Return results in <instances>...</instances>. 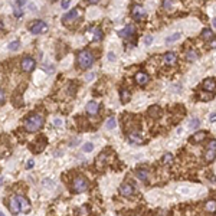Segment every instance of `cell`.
I'll list each match as a JSON object with an SVG mask.
<instances>
[{
  "label": "cell",
  "instance_id": "5",
  "mask_svg": "<svg viewBox=\"0 0 216 216\" xmlns=\"http://www.w3.org/2000/svg\"><path fill=\"white\" fill-rule=\"evenodd\" d=\"M29 29H30L32 33L39 35V33H43L48 30V25H46L45 22H42V20H33L32 23L29 25Z\"/></svg>",
  "mask_w": 216,
  "mask_h": 216
},
{
  "label": "cell",
  "instance_id": "14",
  "mask_svg": "<svg viewBox=\"0 0 216 216\" xmlns=\"http://www.w3.org/2000/svg\"><path fill=\"white\" fill-rule=\"evenodd\" d=\"M99 111V105L95 102V101H89L88 104H86V112L88 114H97V112Z\"/></svg>",
  "mask_w": 216,
  "mask_h": 216
},
{
  "label": "cell",
  "instance_id": "23",
  "mask_svg": "<svg viewBox=\"0 0 216 216\" xmlns=\"http://www.w3.org/2000/svg\"><path fill=\"white\" fill-rule=\"evenodd\" d=\"M158 114H160V108H158L157 105H153L150 110H149V115H150V117H157Z\"/></svg>",
  "mask_w": 216,
  "mask_h": 216
},
{
  "label": "cell",
  "instance_id": "18",
  "mask_svg": "<svg viewBox=\"0 0 216 216\" xmlns=\"http://www.w3.org/2000/svg\"><path fill=\"white\" fill-rule=\"evenodd\" d=\"M128 138H130V143H134V144H141V143H143V137H141L140 134H137V133H133V134H130V136H128Z\"/></svg>",
  "mask_w": 216,
  "mask_h": 216
},
{
  "label": "cell",
  "instance_id": "4",
  "mask_svg": "<svg viewBox=\"0 0 216 216\" xmlns=\"http://www.w3.org/2000/svg\"><path fill=\"white\" fill-rule=\"evenodd\" d=\"M216 158V140H212L208 147H206V151H205V161L206 163H210Z\"/></svg>",
  "mask_w": 216,
  "mask_h": 216
},
{
  "label": "cell",
  "instance_id": "45",
  "mask_svg": "<svg viewBox=\"0 0 216 216\" xmlns=\"http://www.w3.org/2000/svg\"><path fill=\"white\" fill-rule=\"evenodd\" d=\"M78 144H79V140H78V138H75V140L71 143V146H78Z\"/></svg>",
  "mask_w": 216,
  "mask_h": 216
},
{
  "label": "cell",
  "instance_id": "43",
  "mask_svg": "<svg viewBox=\"0 0 216 216\" xmlns=\"http://www.w3.org/2000/svg\"><path fill=\"white\" fill-rule=\"evenodd\" d=\"M108 59H110V61H115V55H114L112 52H110L108 53Z\"/></svg>",
  "mask_w": 216,
  "mask_h": 216
},
{
  "label": "cell",
  "instance_id": "7",
  "mask_svg": "<svg viewBox=\"0 0 216 216\" xmlns=\"http://www.w3.org/2000/svg\"><path fill=\"white\" fill-rule=\"evenodd\" d=\"M131 14H133V19L141 20L146 17V10H144L140 5H134V6H133V10H131Z\"/></svg>",
  "mask_w": 216,
  "mask_h": 216
},
{
  "label": "cell",
  "instance_id": "17",
  "mask_svg": "<svg viewBox=\"0 0 216 216\" xmlns=\"http://www.w3.org/2000/svg\"><path fill=\"white\" fill-rule=\"evenodd\" d=\"M17 200H19V203H20V206H22V210H23V212H29V210H30V205H29V202H27L23 196H17Z\"/></svg>",
  "mask_w": 216,
  "mask_h": 216
},
{
  "label": "cell",
  "instance_id": "26",
  "mask_svg": "<svg viewBox=\"0 0 216 216\" xmlns=\"http://www.w3.org/2000/svg\"><path fill=\"white\" fill-rule=\"evenodd\" d=\"M13 13L16 17H20V16L23 14L22 13V6H20V5H16V3L13 5Z\"/></svg>",
  "mask_w": 216,
  "mask_h": 216
},
{
  "label": "cell",
  "instance_id": "3",
  "mask_svg": "<svg viewBox=\"0 0 216 216\" xmlns=\"http://www.w3.org/2000/svg\"><path fill=\"white\" fill-rule=\"evenodd\" d=\"M86 189H88V180H86L85 177H82V176L75 177V180H74V183H72V190H74L75 193H82V192H85Z\"/></svg>",
  "mask_w": 216,
  "mask_h": 216
},
{
  "label": "cell",
  "instance_id": "47",
  "mask_svg": "<svg viewBox=\"0 0 216 216\" xmlns=\"http://www.w3.org/2000/svg\"><path fill=\"white\" fill-rule=\"evenodd\" d=\"M210 46H212V48H216V40H212V43H210Z\"/></svg>",
  "mask_w": 216,
  "mask_h": 216
},
{
  "label": "cell",
  "instance_id": "22",
  "mask_svg": "<svg viewBox=\"0 0 216 216\" xmlns=\"http://www.w3.org/2000/svg\"><path fill=\"white\" fill-rule=\"evenodd\" d=\"M202 38L205 40H209L213 38V33H212V30L210 29H203L202 30Z\"/></svg>",
  "mask_w": 216,
  "mask_h": 216
},
{
  "label": "cell",
  "instance_id": "9",
  "mask_svg": "<svg viewBox=\"0 0 216 216\" xmlns=\"http://www.w3.org/2000/svg\"><path fill=\"white\" fill-rule=\"evenodd\" d=\"M9 208H10V210H12V213L13 215H17L20 212V203H19V200H17V196H13V197H10V200H9Z\"/></svg>",
  "mask_w": 216,
  "mask_h": 216
},
{
  "label": "cell",
  "instance_id": "27",
  "mask_svg": "<svg viewBox=\"0 0 216 216\" xmlns=\"http://www.w3.org/2000/svg\"><path fill=\"white\" fill-rule=\"evenodd\" d=\"M7 48H9L10 51H17V49L20 48V42L19 40H13V42H10V43H9Z\"/></svg>",
  "mask_w": 216,
  "mask_h": 216
},
{
  "label": "cell",
  "instance_id": "30",
  "mask_svg": "<svg viewBox=\"0 0 216 216\" xmlns=\"http://www.w3.org/2000/svg\"><path fill=\"white\" fill-rule=\"evenodd\" d=\"M105 158H107V153H102V154H101V156L97 158V167H99V169L102 167V164H104V160H105Z\"/></svg>",
  "mask_w": 216,
  "mask_h": 216
},
{
  "label": "cell",
  "instance_id": "2",
  "mask_svg": "<svg viewBox=\"0 0 216 216\" xmlns=\"http://www.w3.org/2000/svg\"><path fill=\"white\" fill-rule=\"evenodd\" d=\"M92 64H94V56H92V53L89 51H81L78 53V65L82 69L91 68Z\"/></svg>",
  "mask_w": 216,
  "mask_h": 216
},
{
  "label": "cell",
  "instance_id": "11",
  "mask_svg": "<svg viewBox=\"0 0 216 216\" xmlns=\"http://www.w3.org/2000/svg\"><path fill=\"white\" fill-rule=\"evenodd\" d=\"M120 193L125 197H130L133 196V193H134V187H133V184L130 183H124L121 184V187H120Z\"/></svg>",
  "mask_w": 216,
  "mask_h": 216
},
{
  "label": "cell",
  "instance_id": "49",
  "mask_svg": "<svg viewBox=\"0 0 216 216\" xmlns=\"http://www.w3.org/2000/svg\"><path fill=\"white\" fill-rule=\"evenodd\" d=\"M0 216H5V213H3V212H2V213H0Z\"/></svg>",
  "mask_w": 216,
  "mask_h": 216
},
{
  "label": "cell",
  "instance_id": "21",
  "mask_svg": "<svg viewBox=\"0 0 216 216\" xmlns=\"http://www.w3.org/2000/svg\"><path fill=\"white\" fill-rule=\"evenodd\" d=\"M120 94H121V101H123V102H128V101H130V91H128V89H121V91H120Z\"/></svg>",
  "mask_w": 216,
  "mask_h": 216
},
{
  "label": "cell",
  "instance_id": "13",
  "mask_svg": "<svg viewBox=\"0 0 216 216\" xmlns=\"http://www.w3.org/2000/svg\"><path fill=\"white\" fill-rule=\"evenodd\" d=\"M203 88L206 89V91H216V82L215 79L212 78H208L203 81Z\"/></svg>",
  "mask_w": 216,
  "mask_h": 216
},
{
  "label": "cell",
  "instance_id": "8",
  "mask_svg": "<svg viewBox=\"0 0 216 216\" xmlns=\"http://www.w3.org/2000/svg\"><path fill=\"white\" fill-rule=\"evenodd\" d=\"M33 68H35V59L30 58V56H25V58L22 59V69L25 72H30L33 71Z\"/></svg>",
  "mask_w": 216,
  "mask_h": 216
},
{
  "label": "cell",
  "instance_id": "28",
  "mask_svg": "<svg viewBox=\"0 0 216 216\" xmlns=\"http://www.w3.org/2000/svg\"><path fill=\"white\" fill-rule=\"evenodd\" d=\"M186 56H187L189 61H196V59L199 58V55H197L196 51H189V52L186 53Z\"/></svg>",
  "mask_w": 216,
  "mask_h": 216
},
{
  "label": "cell",
  "instance_id": "25",
  "mask_svg": "<svg viewBox=\"0 0 216 216\" xmlns=\"http://www.w3.org/2000/svg\"><path fill=\"white\" fill-rule=\"evenodd\" d=\"M206 209L209 210V212H215L216 210V202L215 200H208V202H206Z\"/></svg>",
  "mask_w": 216,
  "mask_h": 216
},
{
  "label": "cell",
  "instance_id": "16",
  "mask_svg": "<svg viewBox=\"0 0 216 216\" xmlns=\"http://www.w3.org/2000/svg\"><path fill=\"white\" fill-rule=\"evenodd\" d=\"M163 59H164V62L167 64V65H171V64H174L176 62V59H177V56L174 55L173 52H167L166 55L163 56Z\"/></svg>",
  "mask_w": 216,
  "mask_h": 216
},
{
  "label": "cell",
  "instance_id": "46",
  "mask_svg": "<svg viewBox=\"0 0 216 216\" xmlns=\"http://www.w3.org/2000/svg\"><path fill=\"white\" fill-rule=\"evenodd\" d=\"M92 78H94V74H89V75H86V79H88V81H91Z\"/></svg>",
  "mask_w": 216,
  "mask_h": 216
},
{
  "label": "cell",
  "instance_id": "44",
  "mask_svg": "<svg viewBox=\"0 0 216 216\" xmlns=\"http://www.w3.org/2000/svg\"><path fill=\"white\" fill-rule=\"evenodd\" d=\"M43 183H45V184H49L48 187H53V182H51V180H43Z\"/></svg>",
  "mask_w": 216,
  "mask_h": 216
},
{
  "label": "cell",
  "instance_id": "31",
  "mask_svg": "<svg viewBox=\"0 0 216 216\" xmlns=\"http://www.w3.org/2000/svg\"><path fill=\"white\" fill-rule=\"evenodd\" d=\"M102 36H104V35H102V30H101V29H95V30H94V40H101Z\"/></svg>",
  "mask_w": 216,
  "mask_h": 216
},
{
  "label": "cell",
  "instance_id": "40",
  "mask_svg": "<svg viewBox=\"0 0 216 216\" xmlns=\"http://www.w3.org/2000/svg\"><path fill=\"white\" fill-rule=\"evenodd\" d=\"M61 6H62V9H68L69 7V2H62Z\"/></svg>",
  "mask_w": 216,
  "mask_h": 216
},
{
  "label": "cell",
  "instance_id": "6",
  "mask_svg": "<svg viewBox=\"0 0 216 216\" xmlns=\"http://www.w3.org/2000/svg\"><path fill=\"white\" fill-rule=\"evenodd\" d=\"M81 17V10L79 9H74V10H71L69 13H66L64 17H62V22L64 23H72V22H75L77 19H79Z\"/></svg>",
  "mask_w": 216,
  "mask_h": 216
},
{
  "label": "cell",
  "instance_id": "19",
  "mask_svg": "<svg viewBox=\"0 0 216 216\" xmlns=\"http://www.w3.org/2000/svg\"><path fill=\"white\" fill-rule=\"evenodd\" d=\"M205 137H206V133H205V131H197L196 134H193L192 140H193L195 143H200V141H202Z\"/></svg>",
  "mask_w": 216,
  "mask_h": 216
},
{
  "label": "cell",
  "instance_id": "42",
  "mask_svg": "<svg viewBox=\"0 0 216 216\" xmlns=\"http://www.w3.org/2000/svg\"><path fill=\"white\" fill-rule=\"evenodd\" d=\"M33 167V160H29L26 163V169H32Z\"/></svg>",
  "mask_w": 216,
  "mask_h": 216
},
{
  "label": "cell",
  "instance_id": "15",
  "mask_svg": "<svg viewBox=\"0 0 216 216\" xmlns=\"http://www.w3.org/2000/svg\"><path fill=\"white\" fill-rule=\"evenodd\" d=\"M136 82L140 84V85H146V84L149 82V75L144 74V72H137V75H136Z\"/></svg>",
  "mask_w": 216,
  "mask_h": 216
},
{
  "label": "cell",
  "instance_id": "39",
  "mask_svg": "<svg viewBox=\"0 0 216 216\" xmlns=\"http://www.w3.org/2000/svg\"><path fill=\"white\" fill-rule=\"evenodd\" d=\"M209 120L212 121V123H213V121H216V112H212V114H210V115H209Z\"/></svg>",
  "mask_w": 216,
  "mask_h": 216
},
{
  "label": "cell",
  "instance_id": "48",
  "mask_svg": "<svg viewBox=\"0 0 216 216\" xmlns=\"http://www.w3.org/2000/svg\"><path fill=\"white\" fill-rule=\"evenodd\" d=\"M213 26H215V29H216V17L213 19Z\"/></svg>",
  "mask_w": 216,
  "mask_h": 216
},
{
  "label": "cell",
  "instance_id": "20",
  "mask_svg": "<svg viewBox=\"0 0 216 216\" xmlns=\"http://www.w3.org/2000/svg\"><path fill=\"white\" fill-rule=\"evenodd\" d=\"M137 177L140 180H143V182H147V179H149V171L144 170V169H140L137 170Z\"/></svg>",
  "mask_w": 216,
  "mask_h": 216
},
{
  "label": "cell",
  "instance_id": "36",
  "mask_svg": "<svg viewBox=\"0 0 216 216\" xmlns=\"http://www.w3.org/2000/svg\"><path fill=\"white\" fill-rule=\"evenodd\" d=\"M5 101H6V94H5V89L0 91V104L5 105Z\"/></svg>",
  "mask_w": 216,
  "mask_h": 216
},
{
  "label": "cell",
  "instance_id": "12",
  "mask_svg": "<svg viewBox=\"0 0 216 216\" xmlns=\"http://www.w3.org/2000/svg\"><path fill=\"white\" fill-rule=\"evenodd\" d=\"M134 32H136L134 26H133V25H127L123 30H120V32H118V35H120L121 38H130V36L134 35Z\"/></svg>",
  "mask_w": 216,
  "mask_h": 216
},
{
  "label": "cell",
  "instance_id": "38",
  "mask_svg": "<svg viewBox=\"0 0 216 216\" xmlns=\"http://www.w3.org/2000/svg\"><path fill=\"white\" fill-rule=\"evenodd\" d=\"M151 42H153V36H146V39H144V43H146V45H150Z\"/></svg>",
  "mask_w": 216,
  "mask_h": 216
},
{
  "label": "cell",
  "instance_id": "1",
  "mask_svg": "<svg viewBox=\"0 0 216 216\" xmlns=\"http://www.w3.org/2000/svg\"><path fill=\"white\" fill-rule=\"evenodd\" d=\"M43 115L42 114H30V115H27L26 120H25V128L27 131H38L43 125Z\"/></svg>",
  "mask_w": 216,
  "mask_h": 216
},
{
  "label": "cell",
  "instance_id": "10",
  "mask_svg": "<svg viewBox=\"0 0 216 216\" xmlns=\"http://www.w3.org/2000/svg\"><path fill=\"white\" fill-rule=\"evenodd\" d=\"M45 146H46V140H45V137H38V138H36V143L32 144V150H33V153H40V151L45 149Z\"/></svg>",
  "mask_w": 216,
  "mask_h": 216
},
{
  "label": "cell",
  "instance_id": "32",
  "mask_svg": "<svg viewBox=\"0 0 216 216\" xmlns=\"http://www.w3.org/2000/svg\"><path fill=\"white\" fill-rule=\"evenodd\" d=\"M92 150H94V144L92 143H85L82 146V151H85V153H89Z\"/></svg>",
  "mask_w": 216,
  "mask_h": 216
},
{
  "label": "cell",
  "instance_id": "41",
  "mask_svg": "<svg viewBox=\"0 0 216 216\" xmlns=\"http://www.w3.org/2000/svg\"><path fill=\"white\" fill-rule=\"evenodd\" d=\"M163 7H164V9H170V7H171V3H170V2H164V3H163Z\"/></svg>",
  "mask_w": 216,
  "mask_h": 216
},
{
  "label": "cell",
  "instance_id": "24",
  "mask_svg": "<svg viewBox=\"0 0 216 216\" xmlns=\"http://www.w3.org/2000/svg\"><path fill=\"white\" fill-rule=\"evenodd\" d=\"M107 128H110V130H112V128H115V125H117V121H115V118L114 117H110L108 118V121H107Z\"/></svg>",
  "mask_w": 216,
  "mask_h": 216
},
{
  "label": "cell",
  "instance_id": "37",
  "mask_svg": "<svg viewBox=\"0 0 216 216\" xmlns=\"http://www.w3.org/2000/svg\"><path fill=\"white\" fill-rule=\"evenodd\" d=\"M53 124L56 125V127H61V125H64V121H62L61 118H56V120L53 121Z\"/></svg>",
  "mask_w": 216,
  "mask_h": 216
},
{
  "label": "cell",
  "instance_id": "29",
  "mask_svg": "<svg viewBox=\"0 0 216 216\" xmlns=\"http://www.w3.org/2000/svg\"><path fill=\"white\" fill-rule=\"evenodd\" d=\"M179 38H180V33H179V32L173 33V35H170V36L167 38V43H173V42L179 40Z\"/></svg>",
  "mask_w": 216,
  "mask_h": 216
},
{
  "label": "cell",
  "instance_id": "34",
  "mask_svg": "<svg viewBox=\"0 0 216 216\" xmlns=\"http://www.w3.org/2000/svg\"><path fill=\"white\" fill-rule=\"evenodd\" d=\"M171 161H173V156H171V154H164L163 164H171Z\"/></svg>",
  "mask_w": 216,
  "mask_h": 216
},
{
  "label": "cell",
  "instance_id": "35",
  "mask_svg": "<svg viewBox=\"0 0 216 216\" xmlns=\"http://www.w3.org/2000/svg\"><path fill=\"white\" fill-rule=\"evenodd\" d=\"M88 213H89V210H88V208H86V206L81 208V210L78 212V215H79V216H86Z\"/></svg>",
  "mask_w": 216,
  "mask_h": 216
},
{
  "label": "cell",
  "instance_id": "33",
  "mask_svg": "<svg viewBox=\"0 0 216 216\" xmlns=\"http://www.w3.org/2000/svg\"><path fill=\"white\" fill-rule=\"evenodd\" d=\"M199 124H200V121H199L197 118H193V120H190V121H189V127H190V128H197V127H199Z\"/></svg>",
  "mask_w": 216,
  "mask_h": 216
}]
</instances>
